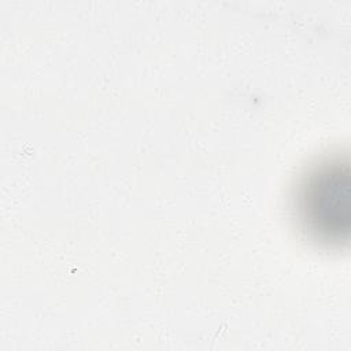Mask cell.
I'll return each mask as SVG.
<instances>
[{"instance_id": "cell-1", "label": "cell", "mask_w": 351, "mask_h": 351, "mask_svg": "<svg viewBox=\"0 0 351 351\" xmlns=\"http://www.w3.org/2000/svg\"><path fill=\"white\" fill-rule=\"evenodd\" d=\"M292 210L299 230L311 243L332 250L351 239V165L347 154L325 155L298 177Z\"/></svg>"}]
</instances>
